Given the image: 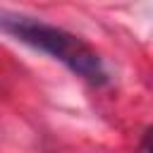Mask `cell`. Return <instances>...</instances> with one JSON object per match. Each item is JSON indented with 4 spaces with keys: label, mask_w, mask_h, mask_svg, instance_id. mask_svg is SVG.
<instances>
[{
    "label": "cell",
    "mask_w": 153,
    "mask_h": 153,
    "mask_svg": "<svg viewBox=\"0 0 153 153\" xmlns=\"http://www.w3.org/2000/svg\"><path fill=\"white\" fill-rule=\"evenodd\" d=\"M139 153H151V127H146V129H143V134H141Z\"/></svg>",
    "instance_id": "7a4b0ae2"
},
{
    "label": "cell",
    "mask_w": 153,
    "mask_h": 153,
    "mask_svg": "<svg viewBox=\"0 0 153 153\" xmlns=\"http://www.w3.org/2000/svg\"><path fill=\"white\" fill-rule=\"evenodd\" d=\"M0 31L41 53H48L50 57L62 62L72 74L81 76L93 86H105L110 81L108 69L100 55L96 53V48H91L84 38L69 33L62 26L0 7Z\"/></svg>",
    "instance_id": "6da1fadb"
}]
</instances>
